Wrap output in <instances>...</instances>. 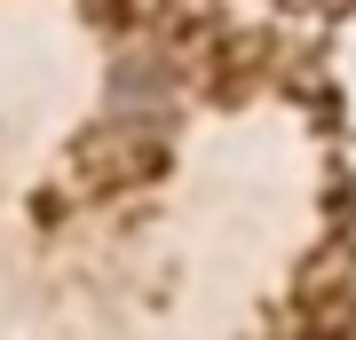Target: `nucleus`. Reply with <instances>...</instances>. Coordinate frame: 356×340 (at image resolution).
<instances>
[]
</instances>
